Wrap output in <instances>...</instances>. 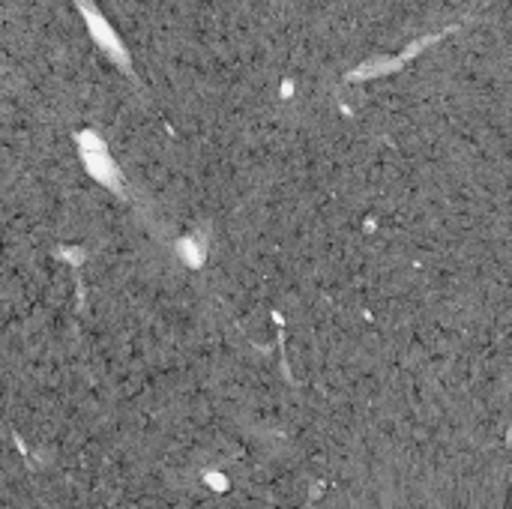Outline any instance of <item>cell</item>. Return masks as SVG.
<instances>
[{
	"mask_svg": "<svg viewBox=\"0 0 512 509\" xmlns=\"http://www.w3.org/2000/svg\"><path fill=\"white\" fill-rule=\"evenodd\" d=\"M177 252L183 255V261L189 267H201L204 255H207V237H186V240L177 243Z\"/></svg>",
	"mask_w": 512,
	"mask_h": 509,
	"instance_id": "3",
	"label": "cell"
},
{
	"mask_svg": "<svg viewBox=\"0 0 512 509\" xmlns=\"http://www.w3.org/2000/svg\"><path fill=\"white\" fill-rule=\"evenodd\" d=\"M75 144H78V156H81V162H84V171H87L96 183H102L108 192H114V195L123 198V201H135L126 174H123L120 165L111 159V153H108L105 141L99 138V132L81 129V132H75Z\"/></svg>",
	"mask_w": 512,
	"mask_h": 509,
	"instance_id": "1",
	"label": "cell"
},
{
	"mask_svg": "<svg viewBox=\"0 0 512 509\" xmlns=\"http://www.w3.org/2000/svg\"><path fill=\"white\" fill-rule=\"evenodd\" d=\"M75 6H78V12H81V18H84L87 30H90L93 45H96V48H99L123 75H129V78L141 87V81H138V75H135V66H132L129 48L123 45V39L117 36V30L108 24V18L99 12V6H96L93 0H75Z\"/></svg>",
	"mask_w": 512,
	"mask_h": 509,
	"instance_id": "2",
	"label": "cell"
}]
</instances>
